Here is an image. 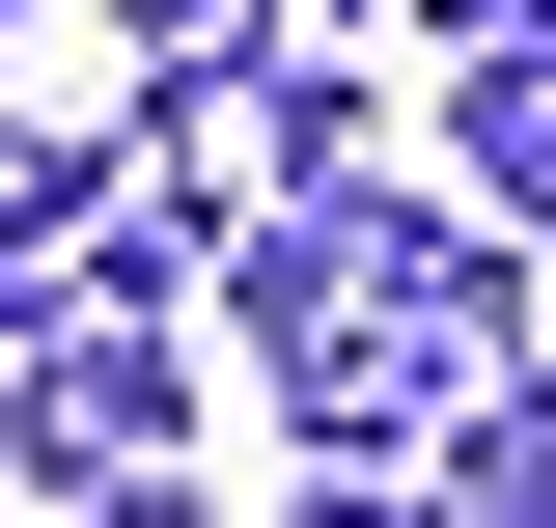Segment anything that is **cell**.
Here are the masks:
<instances>
[{
  "mask_svg": "<svg viewBox=\"0 0 556 528\" xmlns=\"http://www.w3.org/2000/svg\"><path fill=\"white\" fill-rule=\"evenodd\" d=\"M529 362V278H501V223H390L362 196V251H334V306L278 334V390H306V473H417L445 417Z\"/></svg>",
  "mask_w": 556,
  "mask_h": 528,
  "instance_id": "1",
  "label": "cell"
},
{
  "mask_svg": "<svg viewBox=\"0 0 556 528\" xmlns=\"http://www.w3.org/2000/svg\"><path fill=\"white\" fill-rule=\"evenodd\" d=\"M167 445H195V390H167V306H112V278H28L0 306V473L28 501H167Z\"/></svg>",
  "mask_w": 556,
  "mask_h": 528,
  "instance_id": "2",
  "label": "cell"
},
{
  "mask_svg": "<svg viewBox=\"0 0 556 528\" xmlns=\"http://www.w3.org/2000/svg\"><path fill=\"white\" fill-rule=\"evenodd\" d=\"M84 223H112V139L0 112V306H28V278H84Z\"/></svg>",
  "mask_w": 556,
  "mask_h": 528,
  "instance_id": "3",
  "label": "cell"
},
{
  "mask_svg": "<svg viewBox=\"0 0 556 528\" xmlns=\"http://www.w3.org/2000/svg\"><path fill=\"white\" fill-rule=\"evenodd\" d=\"M417 473H445V501H501V528H556V362H501V390L445 417Z\"/></svg>",
  "mask_w": 556,
  "mask_h": 528,
  "instance_id": "4",
  "label": "cell"
},
{
  "mask_svg": "<svg viewBox=\"0 0 556 528\" xmlns=\"http://www.w3.org/2000/svg\"><path fill=\"white\" fill-rule=\"evenodd\" d=\"M112 28H139V56H167V84H223V56H278L306 0H112Z\"/></svg>",
  "mask_w": 556,
  "mask_h": 528,
  "instance_id": "5",
  "label": "cell"
},
{
  "mask_svg": "<svg viewBox=\"0 0 556 528\" xmlns=\"http://www.w3.org/2000/svg\"><path fill=\"white\" fill-rule=\"evenodd\" d=\"M0 28H28V0H0Z\"/></svg>",
  "mask_w": 556,
  "mask_h": 528,
  "instance_id": "6",
  "label": "cell"
}]
</instances>
